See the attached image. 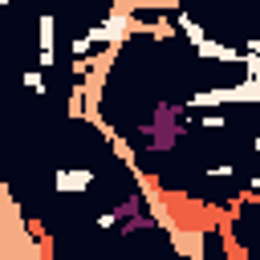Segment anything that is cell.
<instances>
[{"mask_svg": "<svg viewBox=\"0 0 260 260\" xmlns=\"http://www.w3.org/2000/svg\"><path fill=\"white\" fill-rule=\"evenodd\" d=\"M183 130H187V106H171V102H158L154 118L138 126V134H142V142L150 150H171Z\"/></svg>", "mask_w": 260, "mask_h": 260, "instance_id": "1", "label": "cell"}, {"mask_svg": "<svg viewBox=\"0 0 260 260\" xmlns=\"http://www.w3.org/2000/svg\"><path fill=\"white\" fill-rule=\"evenodd\" d=\"M57 16L53 12H41V20H37V65L41 69H49L53 61H57Z\"/></svg>", "mask_w": 260, "mask_h": 260, "instance_id": "2", "label": "cell"}, {"mask_svg": "<svg viewBox=\"0 0 260 260\" xmlns=\"http://www.w3.org/2000/svg\"><path fill=\"white\" fill-rule=\"evenodd\" d=\"M93 167H61L57 175H53V187L61 191V195H85L89 187H93Z\"/></svg>", "mask_w": 260, "mask_h": 260, "instance_id": "3", "label": "cell"}, {"mask_svg": "<svg viewBox=\"0 0 260 260\" xmlns=\"http://www.w3.org/2000/svg\"><path fill=\"white\" fill-rule=\"evenodd\" d=\"M207 228L203 223H183V232L171 240V248L179 252V256H187V260H203L207 256Z\"/></svg>", "mask_w": 260, "mask_h": 260, "instance_id": "4", "label": "cell"}, {"mask_svg": "<svg viewBox=\"0 0 260 260\" xmlns=\"http://www.w3.org/2000/svg\"><path fill=\"white\" fill-rule=\"evenodd\" d=\"M195 57H203V61H232V65H240L244 61V49H232V45H223V41H215V37H207L203 45H195Z\"/></svg>", "mask_w": 260, "mask_h": 260, "instance_id": "5", "label": "cell"}, {"mask_svg": "<svg viewBox=\"0 0 260 260\" xmlns=\"http://www.w3.org/2000/svg\"><path fill=\"white\" fill-rule=\"evenodd\" d=\"M171 16H175V24H179V32H183V37L191 41V49H195V45H203V41L211 37V32H207V28H203V24L195 20V16H187L183 8H179V12H171Z\"/></svg>", "mask_w": 260, "mask_h": 260, "instance_id": "6", "label": "cell"}, {"mask_svg": "<svg viewBox=\"0 0 260 260\" xmlns=\"http://www.w3.org/2000/svg\"><path fill=\"white\" fill-rule=\"evenodd\" d=\"M24 85L37 93V98H45V73H41V65H32V69H24Z\"/></svg>", "mask_w": 260, "mask_h": 260, "instance_id": "7", "label": "cell"}, {"mask_svg": "<svg viewBox=\"0 0 260 260\" xmlns=\"http://www.w3.org/2000/svg\"><path fill=\"white\" fill-rule=\"evenodd\" d=\"M93 49H98V45H93V37H89V32H81V37H73V45H69V53H73V57H89Z\"/></svg>", "mask_w": 260, "mask_h": 260, "instance_id": "8", "label": "cell"}, {"mask_svg": "<svg viewBox=\"0 0 260 260\" xmlns=\"http://www.w3.org/2000/svg\"><path fill=\"white\" fill-rule=\"evenodd\" d=\"M240 65H244V77H256V81H260V53L244 49V61H240Z\"/></svg>", "mask_w": 260, "mask_h": 260, "instance_id": "9", "label": "cell"}, {"mask_svg": "<svg viewBox=\"0 0 260 260\" xmlns=\"http://www.w3.org/2000/svg\"><path fill=\"white\" fill-rule=\"evenodd\" d=\"M203 175H207V179H232V175H236V162H215V167H207Z\"/></svg>", "mask_w": 260, "mask_h": 260, "instance_id": "10", "label": "cell"}, {"mask_svg": "<svg viewBox=\"0 0 260 260\" xmlns=\"http://www.w3.org/2000/svg\"><path fill=\"white\" fill-rule=\"evenodd\" d=\"M195 122H199L203 130H223V126H228V118H223V114H203V118H195Z\"/></svg>", "mask_w": 260, "mask_h": 260, "instance_id": "11", "label": "cell"}, {"mask_svg": "<svg viewBox=\"0 0 260 260\" xmlns=\"http://www.w3.org/2000/svg\"><path fill=\"white\" fill-rule=\"evenodd\" d=\"M244 49H252V53H260V37H248V41H244Z\"/></svg>", "mask_w": 260, "mask_h": 260, "instance_id": "12", "label": "cell"}, {"mask_svg": "<svg viewBox=\"0 0 260 260\" xmlns=\"http://www.w3.org/2000/svg\"><path fill=\"white\" fill-rule=\"evenodd\" d=\"M248 191H256V195H260V175H256V179H248Z\"/></svg>", "mask_w": 260, "mask_h": 260, "instance_id": "13", "label": "cell"}, {"mask_svg": "<svg viewBox=\"0 0 260 260\" xmlns=\"http://www.w3.org/2000/svg\"><path fill=\"white\" fill-rule=\"evenodd\" d=\"M252 150H256V154H260V134H256V138H252Z\"/></svg>", "mask_w": 260, "mask_h": 260, "instance_id": "14", "label": "cell"}, {"mask_svg": "<svg viewBox=\"0 0 260 260\" xmlns=\"http://www.w3.org/2000/svg\"><path fill=\"white\" fill-rule=\"evenodd\" d=\"M0 4H12V0H0Z\"/></svg>", "mask_w": 260, "mask_h": 260, "instance_id": "15", "label": "cell"}]
</instances>
